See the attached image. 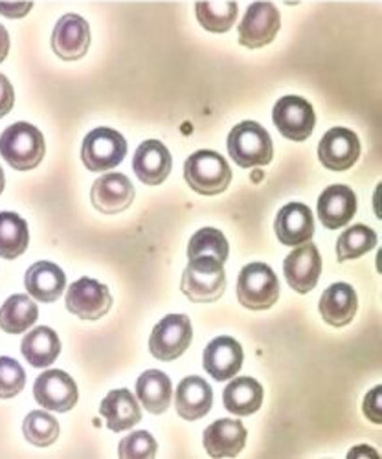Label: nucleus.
Returning a JSON list of instances; mask_svg holds the SVG:
<instances>
[{"label": "nucleus", "instance_id": "obj_18", "mask_svg": "<svg viewBox=\"0 0 382 459\" xmlns=\"http://www.w3.org/2000/svg\"><path fill=\"white\" fill-rule=\"evenodd\" d=\"M243 366V348L236 338L219 336L204 350V369L219 382L230 380Z\"/></svg>", "mask_w": 382, "mask_h": 459}, {"label": "nucleus", "instance_id": "obj_22", "mask_svg": "<svg viewBox=\"0 0 382 459\" xmlns=\"http://www.w3.org/2000/svg\"><path fill=\"white\" fill-rule=\"evenodd\" d=\"M357 294L348 283L331 285L320 298V315L326 324L333 327H343L352 324L357 315Z\"/></svg>", "mask_w": 382, "mask_h": 459}, {"label": "nucleus", "instance_id": "obj_11", "mask_svg": "<svg viewBox=\"0 0 382 459\" xmlns=\"http://www.w3.org/2000/svg\"><path fill=\"white\" fill-rule=\"evenodd\" d=\"M283 274L291 289L298 294L311 292L322 274V257L313 243H303L283 261Z\"/></svg>", "mask_w": 382, "mask_h": 459}, {"label": "nucleus", "instance_id": "obj_21", "mask_svg": "<svg viewBox=\"0 0 382 459\" xmlns=\"http://www.w3.org/2000/svg\"><path fill=\"white\" fill-rule=\"evenodd\" d=\"M177 411L186 420H197L212 410L213 392L208 382L201 377H186L175 395Z\"/></svg>", "mask_w": 382, "mask_h": 459}, {"label": "nucleus", "instance_id": "obj_38", "mask_svg": "<svg viewBox=\"0 0 382 459\" xmlns=\"http://www.w3.org/2000/svg\"><path fill=\"white\" fill-rule=\"evenodd\" d=\"M33 8V3H0V13L10 19H21Z\"/></svg>", "mask_w": 382, "mask_h": 459}, {"label": "nucleus", "instance_id": "obj_37", "mask_svg": "<svg viewBox=\"0 0 382 459\" xmlns=\"http://www.w3.org/2000/svg\"><path fill=\"white\" fill-rule=\"evenodd\" d=\"M364 411L369 420H373L375 425L380 423V388L377 386L371 390L364 401Z\"/></svg>", "mask_w": 382, "mask_h": 459}, {"label": "nucleus", "instance_id": "obj_29", "mask_svg": "<svg viewBox=\"0 0 382 459\" xmlns=\"http://www.w3.org/2000/svg\"><path fill=\"white\" fill-rule=\"evenodd\" d=\"M28 224L13 212L0 213V257L15 259L28 248Z\"/></svg>", "mask_w": 382, "mask_h": 459}, {"label": "nucleus", "instance_id": "obj_12", "mask_svg": "<svg viewBox=\"0 0 382 459\" xmlns=\"http://www.w3.org/2000/svg\"><path fill=\"white\" fill-rule=\"evenodd\" d=\"M35 401L50 411H70L78 403V386L74 378L61 369H48L35 380Z\"/></svg>", "mask_w": 382, "mask_h": 459}, {"label": "nucleus", "instance_id": "obj_10", "mask_svg": "<svg viewBox=\"0 0 382 459\" xmlns=\"http://www.w3.org/2000/svg\"><path fill=\"white\" fill-rule=\"evenodd\" d=\"M66 309L82 320H100L112 305V296L105 285L96 280L82 278L68 287Z\"/></svg>", "mask_w": 382, "mask_h": 459}, {"label": "nucleus", "instance_id": "obj_16", "mask_svg": "<svg viewBox=\"0 0 382 459\" xmlns=\"http://www.w3.org/2000/svg\"><path fill=\"white\" fill-rule=\"evenodd\" d=\"M173 168L171 152L159 140H145L135 152L133 171L135 175L149 186L162 184Z\"/></svg>", "mask_w": 382, "mask_h": 459}, {"label": "nucleus", "instance_id": "obj_40", "mask_svg": "<svg viewBox=\"0 0 382 459\" xmlns=\"http://www.w3.org/2000/svg\"><path fill=\"white\" fill-rule=\"evenodd\" d=\"M4 171H3V168H0V194H3V191H4Z\"/></svg>", "mask_w": 382, "mask_h": 459}, {"label": "nucleus", "instance_id": "obj_39", "mask_svg": "<svg viewBox=\"0 0 382 459\" xmlns=\"http://www.w3.org/2000/svg\"><path fill=\"white\" fill-rule=\"evenodd\" d=\"M8 52H10V35L6 28L0 24V63L8 57Z\"/></svg>", "mask_w": 382, "mask_h": 459}, {"label": "nucleus", "instance_id": "obj_23", "mask_svg": "<svg viewBox=\"0 0 382 459\" xmlns=\"http://www.w3.org/2000/svg\"><path fill=\"white\" fill-rule=\"evenodd\" d=\"M24 283H26V290L37 301L52 303L63 294L66 278L57 264L50 261H39L30 266Z\"/></svg>", "mask_w": 382, "mask_h": 459}, {"label": "nucleus", "instance_id": "obj_35", "mask_svg": "<svg viewBox=\"0 0 382 459\" xmlns=\"http://www.w3.org/2000/svg\"><path fill=\"white\" fill-rule=\"evenodd\" d=\"M157 441L149 432H135L122 439L118 454L120 457H136V459H149L157 455Z\"/></svg>", "mask_w": 382, "mask_h": 459}, {"label": "nucleus", "instance_id": "obj_5", "mask_svg": "<svg viewBox=\"0 0 382 459\" xmlns=\"http://www.w3.org/2000/svg\"><path fill=\"white\" fill-rule=\"evenodd\" d=\"M280 298V281L265 263L247 264L238 278V299L250 311H266Z\"/></svg>", "mask_w": 382, "mask_h": 459}, {"label": "nucleus", "instance_id": "obj_17", "mask_svg": "<svg viewBox=\"0 0 382 459\" xmlns=\"http://www.w3.org/2000/svg\"><path fill=\"white\" fill-rule=\"evenodd\" d=\"M276 236L285 247H300L311 241L315 234V219L311 208L301 203L283 206L276 217Z\"/></svg>", "mask_w": 382, "mask_h": 459}, {"label": "nucleus", "instance_id": "obj_9", "mask_svg": "<svg viewBox=\"0 0 382 459\" xmlns=\"http://www.w3.org/2000/svg\"><path fill=\"white\" fill-rule=\"evenodd\" d=\"M273 120L276 129L292 142L308 140L317 126L315 110L309 101L300 96L282 98L273 110Z\"/></svg>", "mask_w": 382, "mask_h": 459}, {"label": "nucleus", "instance_id": "obj_25", "mask_svg": "<svg viewBox=\"0 0 382 459\" xmlns=\"http://www.w3.org/2000/svg\"><path fill=\"white\" fill-rule=\"evenodd\" d=\"M21 350L28 364L33 368H48L61 353V342L54 329L41 325L22 338Z\"/></svg>", "mask_w": 382, "mask_h": 459}, {"label": "nucleus", "instance_id": "obj_4", "mask_svg": "<svg viewBox=\"0 0 382 459\" xmlns=\"http://www.w3.org/2000/svg\"><path fill=\"white\" fill-rule=\"evenodd\" d=\"M187 186L201 195H219L232 180V169L215 151L201 149L184 164Z\"/></svg>", "mask_w": 382, "mask_h": 459}, {"label": "nucleus", "instance_id": "obj_34", "mask_svg": "<svg viewBox=\"0 0 382 459\" xmlns=\"http://www.w3.org/2000/svg\"><path fill=\"white\" fill-rule=\"evenodd\" d=\"M26 373L22 366L10 359L0 357V399H12L24 390Z\"/></svg>", "mask_w": 382, "mask_h": 459}, {"label": "nucleus", "instance_id": "obj_31", "mask_svg": "<svg viewBox=\"0 0 382 459\" xmlns=\"http://www.w3.org/2000/svg\"><path fill=\"white\" fill-rule=\"evenodd\" d=\"M238 3H197L195 13L201 26L212 33H226L238 19Z\"/></svg>", "mask_w": 382, "mask_h": 459}, {"label": "nucleus", "instance_id": "obj_2", "mask_svg": "<svg viewBox=\"0 0 382 459\" xmlns=\"http://www.w3.org/2000/svg\"><path fill=\"white\" fill-rule=\"evenodd\" d=\"M180 289L182 294L194 303L217 301L226 289L222 263L210 255L189 259L180 281Z\"/></svg>", "mask_w": 382, "mask_h": 459}, {"label": "nucleus", "instance_id": "obj_8", "mask_svg": "<svg viewBox=\"0 0 382 459\" xmlns=\"http://www.w3.org/2000/svg\"><path fill=\"white\" fill-rule=\"evenodd\" d=\"M282 26V17L273 3H254L248 6L239 24V45L263 48L274 41Z\"/></svg>", "mask_w": 382, "mask_h": 459}, {"label": "nucleus", "instance_id": "obj_30", "mask_svg": "<svg viewBox=\"0 0 382 459\" xmlns=\"http://www.w3.org/2000/svg\"><path fill=\"white\" fill-rule=\"evenodd\" d=\"M377 247V234L364 224H355L336 241V257L340 263L359 259Z\"/></svg>", "mask_w": 382, "mask_h": 459}, {"label": "nucleus", "instance_id": "obj_1", "mask_svg": "<svg viewBox=\"0 0 382 459\" xmlns=\"http://www.w3.org/2000/svg\"><path fill=\"white\" fill-rule=\"evenodd\" d=\"M45 151V136L31 124H13L0 134V155L17 171H30L39 166Z\"/></svg>", "mask_w": 382, "mask_h": 459}, {"label": "nucleus", "instance_id": "obj_7", "mask_svg": "<svg viewBox=\"0 0 382 459\" xmlns=\"http://www.w3.org/2000/svg\"><path fill=\"white\" fill-rule=\"evenodd\" d=\"M191 338H194V329H191L189 318L184 315H169L152 329L149 351L159 360L171 362L186 353Z\"/></svg>", "mask_w": 382, "mask_h": 459}, {"label": "nucleus", "instance_id": "obj_19", "mask_svg": "<svg viewBox=\"0 0 382 459\" xmlns=\"http://www.w3.org/2000/svg\"><path fill=\"white\" fill-rule=\"evenodd\" d=\"M357 213L355 191L348 186L334 184L326 187L318 199V217L327 230L346 226Z\"/></svg>", "mask_w": 382, "mask_h": 459}, {"label": "nucleus", "instance_id": "obj_14", "mask_svg": "<svg viewBox=\"0 0 382 459\" xmlns=\"http://www.w3.org/2000/svg\"><path fill=\"white\" fill-rule=\"evenodd\" d=\"M320 162L331 171H346L360 157V142L350 129L334 127L327 131L318 145Z\"/></svg>", "mask_w": 382, "mask_h": 459}, {"label": "nucleus", "instance_id": "obj_33", "mask_svg": "<svg viewBox=\"0 0 382 459\" xmlns=\"http://www.w3.org/2000/svg\"><path fill=\"white\" fill-rule=\"evenodd\" d=\"M201 255H210L224 263L228 259V241L222 232L215 228H203L191 238L187 247V257L195 259Z\"/></svg>", "mask_w": 382, "mask_h": 459}, {"label": "nucleus", "instance_id": "obj_36", "mask_svg": "<svg viewBox=\"0 0 382 459\" xmlns=\"http://www.w3.org/2000/svg\"><path fill=\"white\" fill-rule=\"evenodd\" d=\"M13 103H15L13 87L8 82L6 75L0 74V118H4L6 114L13 108Z\"/></svg>", "mask_w": 382, "mask_h": 459}, {"label": "nucleus", "instance_id": "obj_32", "mask_svg": "<svg viewBox=\"0 0 382 459\" xmlns=\"http://www.w3.org/2000/svg\"><path fill=\"white\" fill-rule=\"evenodd\" d=\"M24 437L35 446H48L59 437L57 419L47 411H31L24 419Z\"/></svg>", "mask_w": 382, "mask_h": 459}, {"label": "nucleus", "instance_id": "obj_24", "mask_svg": "<svg viewBox=\"0 0 382 459\" xmlns=\"http://www.w3.org/2000/svg\"><path fill=\"white\" fill-rule=\"evenodd\" d=\"M100 411L112 432L129 430L142 419V410L129 390H112L103 399Z\"/></svg>", "mask_w": 382, "mask_h": 459}, {"label": "nucleus", "instance_id": "obj_13", "mask_svg": "<svg viewBox=\"0 0 382 459\" xmlns=\"http://www.w3.org/2000/svg\"><path fill=\"white\" fill-rule=\"evenodd\" d=\"M91 47L89 22L75 13L63 15L52 33V48L65 61L82 59Z\"/></svg>", "mask_w": 382, "mask_h": 459}, {"label": "nucleus", "instance_id": "obj_15", "mask_svg": "<svg viewBox=\"0 0 382 459\" xmlns=\"http://www.w3.org/2000/svg\"><path fill=\"white\" fill-rule=\"evenodd\" d=\"M91 199L98 212L105 215H117L133 204L135 186L122 173H109L94 182Z\"/></svg>", "mask_w": 382, "mask_h": 459}, {"label": "nucleus", "instance_id": "obj_6", "mask_svg": "<svg viewBox=\"0 0 382 459\" xmlns=\"http://www.w3.org/2000/svg\"><path fill=\"white\" fill-rule=\"evenodd\" d=\"M127 155L126 138L114 129L100 127L91 131L82 147V160L89 171L101 173L122 164Z\"/></svg>", "mask_w": 382, "mask_h": 459}, {"label": "nucleus", "instance_id": "obj_27", "mask_svg": "<svg viewBox=\"0 0 382 459\" xmlns=\"http://www.w3.org/2000/svg\"><path fill=\"white\" fill-rule=\"evenodd\" d=\"M224 408L239 417L252 415L261 408L263 388L257 380L250 377H239L224 388Z\"/></svg>", "mask_w": 382, "mask_h": 459}, {"label": "nucleus", "instance_id": "obj_26", "mask_svg": "<svg viewBox=\"0 0 382 459\" xmlns=\"http://www.w3.org/2000/svg\"><path fill=\"white\" fill-rule=\"evenodd\" d=\"M171 380L159 369H149L136 382V395L149 413H164L171 404Z\"/></svg>", "mask_w": 382, "mask_h": 459}, {"label": "nucleus", "instance_id": "obj_20", "mask_svg": "<svg viewBox=\"0 0 382 459\" xmlns=\"http://www.w3.org/2000/svg\"><path fill=\"white\" fill-rule=\"evenodd\" d=\"M245 443L247 429L236 419H219L204 430V448L212 457H234Z\"/></svg>", "mask_w": 382, "mask_h": 459}, {"label": "nucleus", "instance_id": "obj_28", "mask_svg": "<svg viewBox=\"0 0 382 459\" xmlns=\"http://www.w3.org/2000/svg\"><path fill=\"white\" fill-rule=\"evenodd\" d=\"M39 318V309L26 294L10 296L0 307V329L10 334L28 331Z\"/></svg>", "mask_w": 382, "mask_h": 459}, {"label": "nucleus", "instance_id": "obj_3", "mask_svg": "<svg viewBox=\"0 0 382 459\" xmlns=\"http://www.w3.org/2000/svg\"><path fill=\"white\" fill-rule=\"evenodd\" d=\"M228 152L239 168L269 166L274 157L271 134L257 122H243L228 134Z\"/></svg>", "mask_w": 382, "mask_h": 459}]
</instances>
